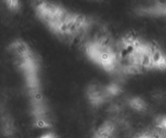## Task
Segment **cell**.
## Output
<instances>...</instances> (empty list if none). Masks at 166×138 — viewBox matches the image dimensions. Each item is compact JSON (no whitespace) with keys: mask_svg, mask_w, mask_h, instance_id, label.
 Returning <instances> with one entry per match:
<instances>
[{"mask_svg":"<svg viewBox=\"0 0 166 138\" xmlns=\"http://www.w3.org/2000/svg\"><path fill=\"white\" fill-rule=\"evenodd\" d=\"M130 104L132 108L136 109V110H142V109H144V106H145L144 101L140 99H134L130 100Z\"/></svg>","mask_w":166,"mask_h":138,"instance_id":"cell-1","label":"cell"}]
</instances>
